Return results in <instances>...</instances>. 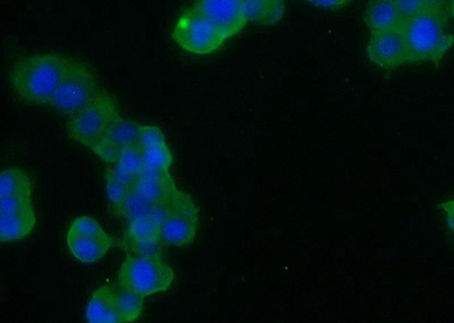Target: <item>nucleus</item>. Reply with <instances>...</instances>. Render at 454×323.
<instances>
[{
  "instance_id": "1a4fd4ad",
  "label": "nucleus",
  "mask_w": 454,
  "mask_h": 323,
  "mask_svg": "<svg viewBox=\"0 0 454 323\" xmlns=\"http://www.w3.org/2000/svg\"><path fill=\"white\" fill-rule=\"evenodd\" d=\"M367 54L369 60L382 70H395L411 63L403 27L371 34Z\"/></svg>"
},
{
  "instance_id": "6ab92c4d",
  "label": "nucleus",
  "mask_w": 454,
  "mask_h": 323,
  "mask_svg": "<svg viewBox=\"0 0 454 323\" xmlns=\"http://www.w3.org/2000/svg\"><path fill=\"white\" fill-rule=\"evenodd\" d=\"M114 301L121 323L139 320L145 309V298L133 290L119 284H111Z\"/></svg>"
},
{
  "instance_id": "7ed1b4c3",
  "label": "nucleus",
  "mask_w": 454,
  "mask_h": 323,
  "mask_svg": "<svg viewBox=\"0 0 454 323\" xmlns=\"http://www.w3.org/2000/svg\"><path fill=\"white\" fill-rule=\"evenodd\" d=\"M172 266L165 264L156 251L129 253L119 272V284L141 296L165 293L174 281Z\"/></svg>"
},
{
  "instance_id": "bb28decb",
  "label": "nucleus",
  "mask_w": 454,
  "mask_h": 323,
  "mask_svg": "<svg viewBox=\"0 0 454 323\" xmlns=\"http://www.w3.org/2000/svg\"><path fill=\"white\" fill-rule=\"evenodd\" d=\"M306 2L312 6L338 10V8L348 5L350 0H306Z\"/></svg>"
},
{
  "instance_id": "f8f14e48",
  "label": "nucleus",
  "mask_w": 454,
  "mask_h": 323,
  "mask_svg": "<svg viewBox=\"0 0 454 323\" xmlns=\"http://www.w3.org/2000/svg\"><path fill=\"white\" fill-rule=\"evenodd\" d=\"M133 188L144 199L153 204H168L180 191L169 171H150L145 168Z\"/></svg>"
},
{
  "instance_id": "39448f33",
  "label": "nucleus",
  "mask_w": 454,
  "mask_h": 323,
  "mask_svg": "<svg viewBox=\"0 0 454 323\" xmlns=\"http://www.w3.org/2000/svg\"><path fill=\"white\" fill-rule=\"evenodd\" d=\"M117 117H120V112L115 101L103 92L88 106L68 117L67 135L75 142L93 151Z\"/></svg>"
},
{
  "instance_id": "c85d7f7f",
  "label": "nucleus",
  "mask_w": 454,
  "mask_h": 323,
  "mask_svg": "<svg viewBox=\"0 0 454 323\" xmlns=\"http://www.w3.org/2000/svg\"><path fill=\"white\" fill-rule=\"evenodd\" d=\"M426 11H449L450 0H421Z\"/></svg>"
},
{
  "instance_id": "2eb2a0df",
  "label": "nucleus",
  "mask_w": 454,
  "mask_h": 323,
  "mask_svg": "<svg viewBox=\"0 0 454 323\" xmlns=\"http://www.w3.org/2000/svg\"><path fill=\"white\" fill-rule=\"evenodd\" d=\"M127 240L133 252L156 251L155 245L160 241V225L150 218L129 221Z\"/></svg>"
},
{
  "instance_id": "dca6fc26",
  "label": "nucleus",
  "mask_w": 454,
  "mask_h": 323,
  "mask_svg": "<svg viewBox=\"0 0 454 323\" xmlns=\"http://www.w3.org/2000/svg\"><path fill=\"white\" fill-rule=\"evenodd\" d=\"M85 319L90 323H121L111 285L103 286L93 292L85 311Z\"/></svg>"
},
{
  "instance_id": "423d86ee",
  "label": "nucleus",
  "mask_w": 454,
  "mask_h": 323,
  "mask_svg": "<svg viewBox=\"0 0 454 323\" xmlns=\"http://www.w3.org/2000/svg\"><path fill=\"white\" fill-rule=\"evenodd\" d=\"M172 38L190 54L207 56L223 47L227 36L193 6L178 16Z\"/></svg>"
},
{
  "instance_id": "4468645a",
  "label": "nucleus",
  "mask_w": 454,
  "mask_h": 323,
  "mask_svg": "<svg viewBox=\"0 0 454 323\" xmlns=\"http://www.w3.org/2000/svg\"><path fill=\"white\" fill-rule=\"evenodd\" d=\"M36 226L35 208L16 213L0 215V241L2 243L18 242L30 236Z\"/></svg>"
},
{
  "instance_id": "0eeeda50",
  "label": "nucleus",
  "mask_w": 454,
  "mask_h": 323,
  "mask_svg": "<svg viewBox=\"0 0 454 323\" xmlns=\"http://www.w3.org/2000/svg\"><path fill=\"white\" fill-rule=\"evenodd\" d=\"M199 210L192 197L178 191L170 199L160 224L161 243L184 248L192 243L199 228Z\"/></svg>"
},
{
  "instance_id": "9d476101",
  "label": "nucleus",
  "mask_w": 454,
  "mask_h": 323,
  "mask_svg": "<svg viewBox=\"0 0 454 323\" xmlns=\"http://www.w3.org/2000/svg\"><path fill=\"white\" fill-rule=\"evenodd\" d=\"M193 7L224 32L227 39L240 34L248 23L243 0H196Z\"/></svg>"
},
{
  "instance_id": "f257e3e1",
  "label": "nucleus",
  "mask_w": 454,
  "mask_h": 323,
  "mask_svg": "<svg viewBox=\"0 0 454 323\" xmlns=\"http://www.w3.org/2000/svg\"><path fill=\"white\" fill-rule=\"evenodd\" d=\"M70 58L59 54L27 56L15 62L10 83L15 94L31 104H48Z\"/></svg>"
},
{
  "instance_id": "412c9836",
  "label": "nucleus",
  "mask_w": 454,
  "mask_h": 323,
  "mask_svg": "<svg viewBox=\"0 0 454 323\" xmlns=\"http://www.w3.org/2000/svg\"><path fill=\"white\" fill-rule=\"evenodd\" d=\"M142 156L145 168L150 171H169L173 165V155L168 143L145 149L142 150Z\"/></svg>"
},
{
  "instance_id": "ddd939ff",
  "label": "nucleus",
  "mask_w": 454,
  "mask_h": 323,
  "mask_svg": "<svg viewBox=\"0 0 454 323\" xmlns=\"http://www.w3.org/2000/svg\"><path fill=\"white\" fill-rule=\"evenodd\" d=\"M364 19L371 34L400 29L405 22L395 0H368Z\"/></svg>"
},
{
  "instance_id": "b1692460",
  "label": "nucleus",
  "mask_w": 454,
  "mask_h": 323,
  "mask_svg": "<svg viewBox=\"0 0 454 323\" xmlns=\"http://www.w3.org/2000/svg\"><path fill=\"white\" fill-rule=\"evenodd\" d=\"M34 208L31 196H13L0 197V215L16 213Z\"/></svg>"
},
{
  "instance_id": "a211bd4d",
  "label": "nucleus",
  "mask_w": 454,
  "mask_h": 323,
  "mask_svg": "<svg viewBox=\"0 0 454 323\" xmlns=\"http://www.w3.org/2000/svg\"><path fill=\"white\" fill-rule=\"evenodd\" d=\"M168 204H153V202L144 199L135 191V188H132L128 199L121 205L119 215L123 216L128 223L140 219V218H150L160 225L164 219Z\"/></svg>"
},
{
  "instance_id": "cd10ccee",
  "label": "nucleus",
  "mask_w": 454,
  "mask_h": 323,
  "mask_svg": "<svg viewBox=\"0 0 454 323\" xmlns=\"http://www.w3.org/2000/svg\"><path fill=\"white\" fill-rule=\"evenodd\" d=\"M440 209L444 212L448 227L454 232V199L442 204Z\"/></svg>"
},
{
  "instance_id": "9b49d317",
  "label": "nucleus",
  "mask_w": 454,
  "mask_h": 323,
  "mask_svg": "<svg viewBox=\"0 0 454 323\" xmlns=\"http://www.w3.org/2000/svg\"><path fill=\"white\" fill-rule=\"evenodd\" d=\"M140 128V124L121 116L117 117L92 152L105 163L115 164L121 151L137 145Z\"/></svg>"
},
{
  "instance_id": "4be33fe9",
  "label": "nucleus",
  "mask_w": 454,
  "mask_h": 323,
  "mask_svg": "<svg viewBox=\"0 0 454 323\" xmlns=\"http://www.w3.org/2000/svg\"><path fill=\"white\" fill-rule=\"evenodd\" d=\"M112 165L137 180L145 171L144 156H142V150L137 145H133V147L121 151L119 159Z\"/></svg>"
},
{
  "instance_id": "20e7f679",
  "label": "nucleus",
  "mask_w": 454,
  "mask_h": 323,
  "mask_svg": "<svg viewBox=\"0 0 454 323\" xmlns=\"http://www.w3.org/2000/svg\"><path fill=\"white\" fill-rule=\"evenodd\" d=\"M103 92L91 68L70 58L48 106L60 115L70 117L98 98Z\"/></svg>"
},
{
  "instance_id": "6e6552de",
  "label": "nucleus",
  "mask_w": 454,
  "mask_h": 323,
  "mask_svg": "<svg viewBox=\"0 0 454 323\" xmlns=\"http://www.w3.org/2000/svg\"><path fill=\"white\" fill-rule=\"evenodd\" d=\"M67 248L76 260L85 265L98 262L112 248V238L95 218H76L68 228Z\"/></svg>"
},
{
  "instance_id": "f03ea898",
  "label": "nucleus",
  "mask_w": 454,
  "mask_h": 323,
  "mask_svg": "<svg viewBox=\"0 0 454 323\" xmlns=\"http://www.w3.org/2000/svg\"><path fill=\"white\" fill-rule=\"evenodd\" d=\"M449 11H425L407 19L403 31L411 63H439L454 44Z\"/></svg>"
},
{
  "instance_id": "393cba45",
  "label": "nucleus",
  "mask_w": 454,
  "mask_h": 323,
  "mask_svg": "<svg viewBox=\"0 0 454 323\" xmlns=\"http://www.w3.org/2000/svg\"><path fill=\"white\" fill-rule=\"evenodd\" d=\"M166 144L164 133L161 132L160 127H145L141 125L139 139H137V147L141 150L155 147V145Z\"/></svg>"
},
{
  "instance_id": "f3484780",
  "label": "nucleus",
  "mask_w": 454,
  "mask_h": 323,
  "mask_svg": "<svg viewBox=\"0 0 454 323\" xmlns=\"http://www.w3.org/2000/svg\"><path fill=\"white\" fill-rule=\"evenodd\" d=\"M248 23L274 26L281 21L286 12V0H243Z\"/></svg>"
},
{
  "instance_id": "c756f323",
  "label": "nucleus",
  "mask_w": 454,
  "mask_h": 323,
  "mask_svg": "<svg viewBox=\"0 0 454 323\" xmlns=\"http://www.w3.org/2000/svg\"><path fill=\"white\" fill-rule=\"evenodd\" d=\"M449 13L454 18V0H450Z\"/></svg>"
},
{
  "instance_id": "5701e85b",
  "label": "nucleus",
  "mask_w": 454,
  "mask_h": 323,
  "mask_svg": "<svg viewBox=\"0 0 454 323\" xmlns=\"http://www.w3.org/2000/svg\"><path fill=\"white\" fill-rule=\"evenodd\" d=\"M106 189L109 204L111 207L119 215L121 205L128 199L129 192L133 188L128 187L127 184L121 183L111 172L106 171Z\"/></svg>"
},
{
  "instance_id": "aec40b11",
  "label": "nucleus",
  "mask_w": 454,
  "mask_h": 323,
  "mask_svg": "<svg viewBox=\"0 0 454 323\" xmlns=\"http://www.w3.org/2000/svg\"><path fill=\"white\" fill-rule=\"evenodd\" d=\"M34 183L30 176L18 167L4 169L0 176V197L13 196H31Z\"/></svg>"
},
{
  "instance_id": "a878e982",
  "label": "nucleus",
  "mask_w": 454,
  "mask_h": 323,
  "mask_svg": "<svg viewBox=\"0 0 454 323\" xmlns=\"http://www.w3.org/2000/svg\"><path fill=\"white\" fill-rule=\"evenodd\" d=\"M395 4L405 21L409 19L415 18L417 15L424 13L426 11L421 0H395Z\"/></svg>"
}]
</instances>
